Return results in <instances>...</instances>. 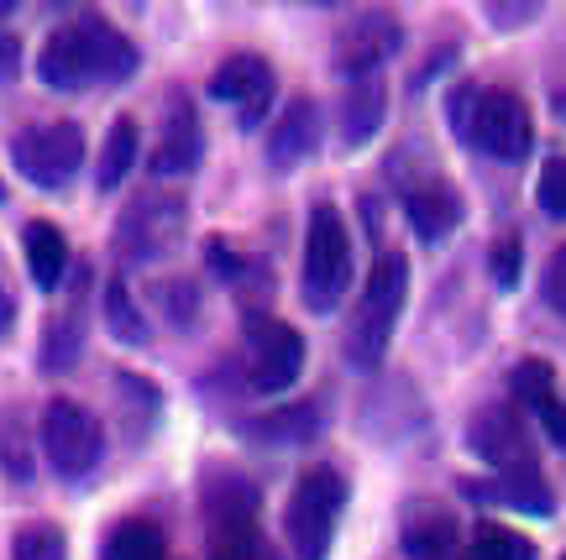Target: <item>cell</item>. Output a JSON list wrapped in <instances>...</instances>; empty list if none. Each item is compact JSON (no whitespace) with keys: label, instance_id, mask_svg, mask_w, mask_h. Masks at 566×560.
Instances as JSON below:
<instances>
[{"label":"cell","instance_id":"obj_1","mask_svg":"<svg viewBox=\"0 0 566 560\" xmlns=\"http://www.w3.org/2000/svg\"><path fill=\"white\" fill-rule=\"evenodd\" d=\"M42 80L53 89H84V84H116L137 68V47L132 38H122L111 21L80 17L59 27L53 38L42 42Z\"/></svg>","mask_w":566,"mask_h":560},{"label":"cell","instance_id":"obj_2","mask_svg":"<svg viewBox=\"0 0 566 560\" xmlns=\"http://www.w3.org/2000/svg\"><path fill=\"white\" fill-rule=\"evenodd\" d=\"M405 299H409V257L405 252H384L373 262L367 273V288L357 299V320H352V336H346V357L352 367L373 372L384 361L388 340H394V325L405 315Z\"/></svg>","mask_w":566,"mask_h":560},{"label":"cell","instance_id":"obj_3","mask_svg":"<svg viewBox=\"0 0 566 560\" xmlns=\"http://www.w3.org/2000/svg\"><path fill=\"white\" fill-rule=\"evenodd\" d=\"M346 288H352V231L336 204H315L304 231V304L315 315H331Z\"/></svg>","mask_w":566,"mask_h":560},{"label":"cell","instance_id":"obj_4","mask_svg":"<svg viewBox=\"0 0 566 560\" xmlns=\"http://www.w3.org/2000/svg\"><path fill=\"white\" fill-rule=\"evenodd\" d=\"M342 508H346L342 472L310 466V472L294 482V498H289V508H283V535H289V545H294V556L300 560H325Z\"/></svg>","mask_w":566,"mask_h":560},{"label":"cell","instance_id":"obj_5","mask_svg":"<svg viewBox=\"0 0 566 560\" xmlns=\"http://www.w3.org/2000/svg\"><path fill=\"white\" fill-rule=\"evenodd\" d=\"M42 456H48V466L69 482L90 477L105 456L101 420L74 399H53L48 409H42Z\"/></svg>","mask_w":566,"mask_h":560},{"label":"cell","instance_id":"obj_6","mask_svg":"<svg viewBox=\"0 0 566 560\" xmlns=\"http://www.w3.org/2000/svg\"><path fill=\"white\" fill-rule=\"evenodd\" d=\"M11 158H17L21 179H32L38 189H63L74 183V173L84 168V131L74 120H42L27 126L11 141Z\"/></svg>","mask_w":566,"mask_h":560},{"label":"cell","instance_id":"obj_7","mask_svg":"<svg viewBox=\"0 0 566 560\" xmlns=\"http://www.w3.org/2000/svg\"><path fill=\"white\" fill-rule=\"evenodd\" d=\"M488 158L499 162H520L530 158L535 147V120H530V105L514 95V89H483L478 95V116H472V137Z\"/></svg>","mask_w":566,"mask_h":560},{"label":"cell","instance_id":"obj_8","mask_svg":"<svg viewBox=\"0 0 566 560\" xmlns=\"http://www.w3.org/2000/svg\"><path fill=\"white\" fill-rule=\"evenodd\" d=\"M247 382L258 393H283L304 372V336L283 320H252L247 325Z\"/></svg>","mask_w":566,"mask_h":560},{"label":"cell","instance_id":"obj_9","mask_svg":"<svg viewBox=\"0 0 566 560\" xmlns=\"http://www.w3.org/2000/svg\"><path fill=\"white\" fill-rule=\"evenodd\" d=\"M184 236V204L168 194H142L132 210L122 215V231H116V241H122L126 257H163V252H174V241Z\"/></svg>","mask_w":566,"mask_h":560},{"label":"cell","instance_id":"obj_10","mask_svg":"<svg viewBox=\"0 0 566 560\" xmlns=\"http://www.w3.org/2000/svg\"><path fill=\"white\" fill-rule=\"evenodd\" d=\"M399 42H405V27L384 11H367L346 27L342 38H336V68H342L346 80H357V74H384V59L388 53H399Z\"/></svg>","mask_w":566,"mask_h":560},{"label":"cell","instance_id":"obj_11","mask_svg":"<svg viewBox=\"0 0 566 560\" xmlns=\"http://www.w3.org/2000/svg\"><path fill=\"white\" fill-rule=\"evenodd\" d=\"M210 95L226 105H237L242 110V126H258L273 101V68L268 59L258 53H237V59H226L216 74H210Z\"/></svg>","mask_w":566,"mask_h":560},{"label":"cell","instance_id":"obj_12","mask_svg":"<svg viewBox=\"0 0 566 560\" xmlns=\"http://www.w3.org/2000/svg\"><path fill=\"white\" fill-rule=\"evenodd\" d=\"M205 152V131H200V116L189 95H168V116H163V137L153 147V173L158 179H179V173H195V162Z\"/></svg>","mask_w":566,"mask_h":560},{"label":"cell","instance_id":"obj_13","mask_svg":"<svg viewBox=\"0 0 566 560\" xmlns=\"http://www.w3.org/2000/svg\"><path fill=\"white\" fill-rule=\"evenodd\" d=\"M315 147H321V110H315L310 95H294L283 105V116L273 120V131H268V162L279 173H289V168L315 158Z\"/></svg>","mask_w":566,"mask_h":560},{"label":"cell","instance_id":"obj_14","mask_svg":"<svg viewBox=\"0 0 566 560\" xmlns=\"http://www.w3.org/2000/svg\"><path fill=\"white\" fill-rule=\"evenodd\" d=\"M467 441H472V451H478L493 472L535 466L525 430H520V420H514L509 409H478V414H472V424H467Z\"/></svg>","mask_w":566,"mask_h":560},{"label":"cell","instance_id":"obj_15","mask_svg":"<svg viewBox=\"0 0 566 560\" xmlns=\"http://www.w3.org/2000/svg\"><path fill=\"white\" fill-rule=\"evenodd\" d=\"M388 116V84L384 74H357L342 89V141L346 147H363L378 137V126Z\"/></svg>","mask_w":566,"mask_h":560},{"label":"cell","instance_id":"obj_16","mask_svg":"<svg viewBox=\"0 0 566 560\" xmlns=\"http://www.w3.org/2000/svg\"><path fill=\"white\" fill-rule=\"evenodd\" d=\"M405 215H409V225H415L420 241H446L457 225H462V194H457L451 183L430 179V183H420V189H409Z\"/></svg>","mask_w":566,"mask_h":560},{"label":"cell","instance_id":"obj_17","mask_svg":"<svg viewBox=\"0 0 566 560\" xmlns=\"http://www.w3.org/2000/svg\"><path fill=\"white\" fill-rule=\"evenodd\" d=\"M478 503H509V508H525V514H551V487L535 466H514L499 472L493 482H462Z\"/></svg>","mask_w":566,"mask_h":560},{"label":"cell","instance_id":"obj_18","mask_svg":"<svg viewBox=\"0 0 566 560\" xmlns=\"http://www.w3.org/2000/svg\"><path fill=\"white\" fill-rule=\"evenodd\" d=\"M21 252H27V273L38 288H59L63 267H69V241L53 221H32L21 231Z\"/></svg>","mask_w":566,"mask_h":560},{"label":"cell","instance_id":"obj_19","mask_svg":"<svg viewBox=\"0 0 566 560\" xmlns=\"http://www.w3.org/2000/svg\"><path fill=\"white\" fill-rule=\"evenodd\" d=\"M137 147H142L137 120H132V116H116V120H111V131H105V147H101V168H95V183H101L105 194L126 183L132 162H137Z\"/></svg>","mask_w":566,"mask_h":560},{"label":"cell","instance_id":"obj_20","mask_svg":"<svg viewBox=\"0 0 566 560\" xmlns=\"http://www.w3.org/2000/svg\"><path fill=\"white\" fill-rule=\"evenodd\" d=\"M210 560H273V545L263 540L258 519L210 524Z\"/></svg>","mask_w":566,"mask_h":560},{"label":"cell","instance_id":"obj_21","mask_svg":"<svg viewBox=\"0 0 566 560\" xmlns=\"http://www.w3.org/2000/svg\"><path fill=\"white\" fill-rule=\"evenodd\" d=\"M405 550L415 560H451L462 550V535H457V524L446 519V514H420L405 529Z\"/></svg>","mask_w":566,"mask_h":560},{"label":"cell","instance_id":"obj_22","mask_svg":"<svg viewBox=\"0 0 566 560\" xmlns=\"http://www.w3.org/2000/svg\"><path fill=\"white\" fill-rule=\"evenodd\" d=\"M105 560H168L163 529L153 519H126V524H116V535L105 540Z\"/></svg>","mask_w":566,"mask_h":560},{"label":"cell","instance_id":"obj_23","mask_svg":"<svg viewBox=\"0 0 566 560\" xmlns=\"http://www.w3.org/2000/svg\"><path fill=\"white\" fill-rule=\"evenodd\" d=\"M467 550H472V560H535V545L520 529H504V524H493V519H483L472 529Z\"/></svg>","mask_w":566,"mask_h":560},{"label":"cell","instance_id":"obj_24","mask_svg":"<svg viewBox=\"0 0 566 560\" xmlns=\"http://www.w3.org/2000/svg\"><path fill=\"white\" fill-rule=\"evenodd\" d=\"M105 320H111L116 340H126V346H142V340H147V320H142V309H137V299H132L126 278L105 283Z\"/></svg>","mask_w":566,"mask_h":560},{"label":"cell","instance_id":"obj_25","mask_svg":"<svg viewBox=\"0 0 566 560\" xmlns=\"http://www.w3.org/2000/svg\"><path fill=\"white\" fill-rule=\"evenodd\" d=\"M509 393L525 403V409H546V403L556 399V372H551V361H541V357L514 361V372H509Z\"/></svg>","mask_w":566,"mask_h":560},{"label":"cell","instance_id":"obj_26","mask_svg":"<svg viewBox=\"0 0 566 560\" xmlns=\"http://www.w3.org/2000/svg\"><path fill=\"white\" fill-rule=\"evenodd\" d=\"M32 441L21 435V420L17 414H0V472L6 477H17V482H27L32 477Z\"/></svg>","mask_w":566,"mask_h":560},{"label":"cell","instance_id":"obj_27","mask_svg":"<svg viewBox=\"0 0 566 560\" xmlns=\"http://www.w3.org/2000/svg\"><path fill=\"white\" fill-rule=\"evenodd\" d=\"M11 560H69V545L53 524H27L11 545Z\"/></svg>","mask_w":566,"mask_h":560},{"label":"cell","instance_id":"obj_28","mask_svg":"<svg viewBox=\"0 0 566 560\" xmlns=\"http://www.w3.org/2000/svg\"><path fill=\"white\" fill-rule=\"evenodd\" d=\"M535 200H541L546 215L566 221V158H551L546 168H541V179H535Z\"/></svg>","mask_w":566,"mask_h":560},{"label":"cell","instance_id":"obj_29","mask_svg":"<svg viewBox=\"0 0 566 560\" xmlns=\"http://www.w3.org/2000/svg\"><path fill=\"white\" fill-rule=\"evenodd\" d=\"M488 267H493V283H499V288H520V273H525V246H520V236H499V241H493V257H488Z\"/></svg>","mask_w":566,"mask_h":560},{"label":"cell","instance_id":"obj_30","mask_svg":"<svg viewBox=\"0 0 566 560\" xmlns=\"http://www.w3.org/2000/svg\"><path fill=\"white\" fill-rule=\"evenodd\" d=\"M74 351H80V330H74V320H69V315H59V320L48 325L42 361H48V367H69V361H74Z\"/></svg>","mask_w":566,"mask_h":560},{"label":"cell","instance_id":"obj_31","mask_svg":"<svg viewBox=\"0 0 566 560\" xmlns=\"http://www.w3.org/2000/svg\"><path fill=\"white\" fill-rule=\"evenodd\" d=\"M541 294H546V304L566 320V241L546 257V273H541Z\"/></svg>","mask_w":566,"mask_h":560},{"label":"cell","instance_id":"obj_32","mask_svg":"<svg viewBox=\"0 0 566 560\" xmlns=\"http://www.w3.org/2000/svg\"><path fill=\"white\" fill-rule=\"evenodd\" d=\"M163 304L174 309V320H189L195 315V288L189 283H163Z\"/></svg>","mask_w":566,"mask_h":560},{"label":"cell","instance_id":"obj_33","mask_svg":"<svg viewBox=\"0 0 566 560\" xmlns=\"http://www.w3.org/2000/svg\"><path fill=\"white\" fill-rule=\"evenodd\" d=\"M535 414H541V424H546V435L556 445H566V403L562 399H551L546 409H535Z\"/></svg>","mask_w":566,"mask_h":560},{"label":"cell","instance_id":"obj_34","mask_svg":"<svg viewBox=\"0 0 566 560\" xmlns=\"http://www.w3.org/2000/svg\"><path fill=\"white\" fill-rule=\"evenodd\" d=\"M17 68H21V47H17V38L0 27V84L17 80Z\"/></svg>","mask_w":566,"mask_h":560},{"label":"cell","instance_id":"obj_35","mask_svg":"<svg viewBox=\"0 0 566 560\" xmlns=\"http://www.w3.org/2000/svg\"><path fill=\"white\" fill-rule=\"evenodd\" d=\"M535 11H541V6H493L488 17L499 21V27H520V21H535Z\"/></svg>","mask_w":566,"mask_h":560},{"label":"cell","instance_id":"obj_36","mask_svg":"<svg viewBox=\"0 0 566 560\" xmlns=\"http://www.w3.org/2000/svg\"><path fill=\"white\" fill-rule=\"evenodd\" d=\"M6 320H11V299H6V288H0V330H6Z\"/></svg>","mask_w":566,"mask_h":560},{"label":"cell","instance_id":"obj_37","mask_svg":"<svg viewBox=\"0 0 566 560\" xmlns=\"http://www.w3.org/2000/svg\"><path fill=\"white\" fill-rule=\"evenodd\" d=\"M556 116H566V95H556Z\"/></svg>","mask_w":566,"mask_h":560},{"label":"cell","instance_id":"obj_38","mask_svg":"<svg viewBox=\"0 0 566 560\" xmlns=\"http://www.w3.org/2000/svg\"><path fill=\"white\" fill-rule=\"evenodd\" d=\"M451 560H472V550H467V545H462V550H457V556H451Z\"/></svg>","mask_w":566,"mask_h":560},{"label":"cell","instance_id":"obj_39","mask_svg":"<svg viewBox=\"0 0 566 560\" xmlns=\"http://www.w3.org/2000/svg\"><path fill=\"white\" fill-rule=\"evenodd\" d=\"M562 560H566V556H562Z\"/></svg>","mask_w":566,"mask_h":560}]
</instances>
